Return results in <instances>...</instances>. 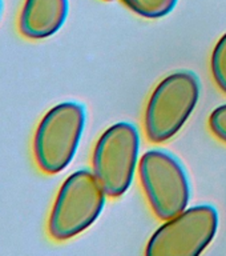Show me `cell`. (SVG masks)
<instances>
[{"mask_svg": "<svg viewBox=\"0 0 226 256\" xmlns=\"http://www.w3.org/2000/svg\"><path fill=\"white\" fill-rule=\"evenodd\" d=\"M107 194L93 171L79 170L65 179L52 206L48 232L57 242L80 235L103 211Z\"/></svg>", "mask_w": 226, "mask_h": 256, "instance_id": "cell-1", "label": "cell"}, {"mask_svg": "<svg viewBox=\"0 0 226 256\" xmlns=\"http://www.w3.org/2000/svg\"><path fill=\"white\" fill-rule=\"evenodd\" d=\"M85 108L76 102L56 104L37 124L33 135V158L48 175L64 171L75 158L85 127Z\"/></svg>", "mask_w": 226, "mask_h": 256, "instance_id": "cell-2", "label": "cell"}, {"mask_svg": "<svg viewBox=\"0 0 226 256\" xmlns=\"http://www.w3.org/2000/svg\"><path fill=\"white\" fill-rule=\"evenodd\" d=\"M200 99V82L193 72L177 71L164 78L148 100L144 128L152 143L172 139L187 123Z\"/></svg>", "mask_w": 226, "mask_h": 256, "instance_id": "cell-3", "label": "cell"}, {"mask_svg": "<svg viewBox=\"0 0 226 256\" xmlns=\"http://www.w3.org/2000/svg\"><path fill=\"white\" fill-rule=\"evenodd\" d=\"M139 178L152 211L169 220L187 210L191 184L180 160L165 150H149L141 156Z\"/></svg>", "mask_w": 226, "mask_h": 256, "instance_id": "cell-4", "label": "cell"}, {"mask_svg": "<svg viewBox=\"0 0 226 256\" xmlns=\"http://www.w3.org/2000/svg\"><path fill=\"white\" fill-rule=\"evenodd\" d=\"M140 134L136 126L120 122L104 131L92 156L93 174L111 198L129 190L139 163Z\"/></svg>", "mask_w": 226, "mask_h": 256, "instance_id": "cell-5", "label": "cell"}, {"mask_svg": "<svg viewBox=\"0 0 226 256\" xmlns=\"http://www.w3.org/2000/svg\"><path fill=\"white\" fill-rule=\"evenodd\" d=\"M219 212L211 204L187 208L161 224L148 242V256L200 255L215 239Z\"/></svg>", "mask_w": 226, "mask_h": 256, "instance_id": "cell-6", "label": "cell"}, {"mask_svg": "<svg viewBox=\"0 0 226 256\" xmlns=\"http://www.w3.org/2000/svg\"><path fill=\"white\" fill-rule=\"evenodd\" d=\"M68 0H25L19 16L20 34L31 40L47 39L63 27Z\"/></svg>", "mask_w": 226, "mask_h": 256, "instance_id": "cell-7", "label": "cell"}, {"mask_svg": "<svg viewBox=\"0 0 226 256\" xmlns=\"http://www.w3.org/2000/svg\"><path fill=\"white\" fill-rule=\"evenodd\" d=\"M179 0H123L136 15L143 16L147 19H160L171 14L175 10Z\"/></svg>", "mask_w": 226, "mask_h": 256, "instance_id": "cell-8", "label": "cell"}, {"mask_svg": "<svg viewBox=\"0 0 226 256\" xmlns=\"http://www.w3.org/2000/svg\"><path fill=\"white\" fill-rule=\"evenodd\" d=\"M212 75L217 87L226 94V34L217 42L211 60Z\"/></svg>", "mask_w": 226, "mask_h": 256, "instance_id": "cell-9", "label": "cell"}, {"mask_svg": "<svg viewBox=\"0 0 226 256\" xmlns=\"http://www.w3.org/2000/svg\"><path fill=\"white\" fill-rule=\"evenodd\" d=\"M209 127L220 140L226 143V104H223L209 116Z\"/></svg>", "mask_w": 226, "mask_h": 256, "instance_id": "cell-10", "label": "cell"}, {"mask_svg": "<svg viewBox=\"0 0 226 256\" xmlns=\"http://www.w3.org/2000/svg\"><path fill=\"white\" fill-rule=\"evenodd\" d=\"M1 11H3V0H0V15H1Z\"/></svg>", "mask_w": 226, "mask_h": 256, "instance_id": "cell-11", "label": "cell"}, {"mask_svg": "<svg viewBox=\"0 0 226 256\" xmlns=\"http://www.w3.org/2000/svg\"><path fill=\"white\" fill-rule=\"evenodd\" d=\"M107 2H111V0H107Z\"/></svg>", "mask_w": 226, "mask_h": 256, "instance_id": "cell-12", "label": "cell"}]
</instances>
